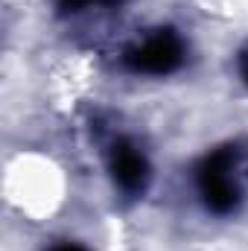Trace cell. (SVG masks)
<instances>
[{"label":"cell","mask_w":248,"mask_h":251,"mask_svg":"<svg viewBox=\"0 0 248 251\" xmlns=\"http://www.w3.org/2000/svg\"><path fill=\"white\" fill-rule=\"evenodd\" d=\"M178 62H181V44H178V38L164 35V32L155 38H146L143 47H137L131 53L134 70H143V73H167Z\"/></svg>","instance_id":"6da1fadb"},{"label":"cell","mask_w":248,"mask_h":251,"mask_svg":"<svg viewBox=\"0 0 248 251\" xmlns=\"http://www.w3.org/2000/svg\"><path fill=\"white\" fill-rule=\"evenodd\" d=\"M111 170H114V181L123 190L134 193V190H143L146 181V161L140 152H134L131 146H114V155H111Z\"/></svg>","instance_id":"7a4b0ae2"},{"label":"cell","mask_w":248,"mask_h":251,"mask_svg":"<svg viewBox=\"0 0 248 251\" xmlns=\"http://www.w3.org/2000/svg\"><path fill=\"white\" fill-rule=\"evenodd\" d=\"M56 251H82V249H76V246H62V249H56Z\"/></svg>","instance_id":"3957f363"}]
</instances>
